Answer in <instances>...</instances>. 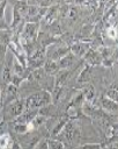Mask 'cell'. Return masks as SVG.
<instances>
[{"instance_id": "cell-12", "label": "cell", "mask_w": 118, "mask_h": 149, "mask_svg": "<svg viewBox=\"0 0 118 149\" xmlns=\"http://www.w3.org/2000/svg\"><path fill=\"white\" fill-rule=\"evenodd\" d=\"M58 10H59V6H58V5H51V6L47 8L45 15L43 16L44 23L47 24V26H50L52 22H54V21L57 20ZM43 21H42V22H43Z\"/></svg>"}, {"instance_id": "cell-23", "label": "cell", "mask_w": 118, "mask_h": 149, "mask_svg": "<svg viewBox=\"0 0 118 149\" xmlns=\"http://www.w3.org/2000/svg\"><path fill=\"white\" fill-rule=\"evenodd\" d=\"M102 148H103L102 144H98V143H90V144L81 146V147H79L78 149H102Z\"/></svg>"}, {"instance_id": "cell-18", "label": "cell", "mask_w": 118, "mask_h": 149, "mask_svg": "<svg viewBox=\"0 0 118 149\" xmlns=\"http://www.w3.org/2000/svg\"><path fill=\"white\" fill-rule=\"evenodd\" d=\"M90 78H91V66L87 65V66L82 70V72L80 73L78 81H79V83H82V84H83V83H89Z\"/></svg>"}, {"instance_id": "cell-22", "label": "cell", "mask_w": 118, "mask_h": 149, "mask_svg": "<svg viewBox=\"0 0 118 149\" xmlns=\"http://www.w3.org/2000/svg\"><path fill=\"white\" fill-rule=\"evenodd\" d=\"M106 98L116 101L117 100V88H116V83H113L108 90H106Z\"/></svg>"}, {"instance_id": "cell-14", "label": "cell", "mask_w": 118, "mask_h": 149, "mask_svg": "<svg viewBox=\"0 0 118 149\" xmlns=\"http://www.w3.org/2000/svg\"><path fill=\"white\" fill-rule=\"evenodd\" d=\"M101 106L104 111H108L110 113H116L117 112V104L116 101L106 98V97H102L101 98Z\"/></svg>"}, {"instance_id": "cell-2", "label": "cell", "mask_w": 118, "mask_h": 149, "mask_svg": "<svg viewBox=\"0 0 118 149\" xmlns=\"http://www.w3.org/2000/svg\"><path fill=\"white\" fill-rule=\"evenodd\" d=\"M51 101H52L51 93L45 90H42L39 92L30 94L25 99V109H39L44 106L50 105Z\"/></svg>"}, {"instance_id": "cell-13", "label": "cell", "mask_w": 118, "mask_h": 149, "mask_svg": "<svg viewBox=\"0 0 118 149\" xmlns=\"http://www.w3.org/2000/svg\"><path fill=\"white\" fill-rule=\"evenodd\" d=\"M75 62H76V57H75L72 52H68L66 56H64L62 58L59 59L58 66H59V69H61V70H66V69L71 68Z\"/></svg>"}, {"instance_id": "cell-24", "label": "cell", "mask_w": 118, "mask_h": 149, "mask_svg": "<svg viewBox=\"0 0 118 149\" xmlns=\"http://www.w3.org/2000/svg\"><path fill=\"white\" fill-rule=\"evenodd\" d=\"M34 149H47V140H40Z\"/></svg>"}, {"instance_id": "cell-26", "label": "cell", "mask_w": 118, "mask_h": 149, "mask_svg": "<svg viewBox=\"0 0 118 149\" xmlns=\"http://www.w3.org/2000/svg\"><path fill=\"white\" fill-rule=\"evenodd\" d=\"M102 149H106V148H102Z\"/></svg>"}, {"instance_id": "cell-19", "label": "cell", "mask_w": 118, "mask_h": 149, "mask_svg": "<svg viewBox=\"0 0 118 149\" xmlns=\"http://www.w3.org/2000/svg\"><path fill=\"white\" fill-rule=\"evenodd\" d=\"M81 93H82L83 98H86V100H87L88 102H93V101H94L95 91H94V87H93L91 85H87V86L83 88V91H82Z\"/></svg>"}, {"instance_id": "cell-27", "label": "cell", "mask_w": 118, "mask_h": 149, "mask_svg": "<svg viewBox=\"0 0 118 149\" xmlns=\"http://www.w3.org/2000/svg\"><path fill=\"white\" fill-rule=\"evenodd\" d=\"M0 111H1V108H0Z\"/></svg>"}, {"instance_id": "cell-7", "label": "cell", "mask_w": 118, "mask_h": 149, "mask_svg": "<svg viewBox=\"0 0 118 149\" xmlns=\"http://www.w3.org/2000/svg\"><path fill=\"white\" fill-rule=\"evenodd\" d=\"M45 57H46L45 49H43V48L37 49L31 56L27 57V68L30 71L42 68L45 63Z\"/></svg>"}, {"instance_id": "cell-25", "label": "cell", "mask_w": 118, "mask_h": 149, "mask_svg": "<svg viewBox=\"0 0 118 149\" xmlns=\"http://www.w3.org/2000/svg\"><path fill=\"white\" fill-rule=\"evenodd\" d=\"M6 52H7V45H2V44H0V63L5 61Z\"/></svg>"}, {"instance_id": "cell-16", "label": "cell", "mask_w": 118, "mask_h": 149, "mask_svg": "<svg viewBox=\"0 0 118 149\" xmlns=\"http://www.w3.org/2000/svg\"><path fill=\"white\" fill-rule=\"evenodd\" d=\"M14 141L8 133H2L0 135V149H10Z\"/></svg>"}, {"instance_id": "cell-20", "label": "cell", "mask_w": 118, "mask_h": 149, "mask_svg": "<svg viewBox=\"0 0 118 149\" xmlns=\"http://www.w3.org/2000/svg\"><path fill=\"white\" fill-rule=\"evenodd\" d=\"M7 5V1H0V30L9 29L5 21V7Z\"/></svg>"}, {"instance_id": "cell-8", "label": "cell", "mask_w": 118, "mask_h": 149, "mask_svg": "<svg viewBox=\"0 0 118 149\" xmlns=\"http://www.w3.org/2000/svg\"><path fill=\"white\" fill-rule=\"evenodd\" d=\"M7 57H5L3 61V70H2V81L3 84H10V79H12V74H13V66H14V61L15 57L12 54L10 50H8L6 52Z\"/></svg>"}, {"instance_id": "cell-1", "label": "cell", "mask_w": 118, "mask_h": 149, "mask_svg": "<svg viewBox=\"0 0 118 149\" xmlns=\"http://www.w3.org/2000/svg\"><path fill=\"white\" fill-rule=\"evenodd\" d=\"M81 134V127L78 125L76 121H67V123L64 126L61 132L57 135L58 140L61 141L64 144L68 143L72 144L78 141Z\"/></svg>"}, {"instance_id": "cell-6", "label": "cell", "mask_w": 118, "mask_h": 149, "mask_svg": "<svg viewBox=\"0 0 118 149\" xmlns=\"http://www.w3.org/2000/svg\"><path fill=\"white\" fill-rule=\"evenodd\" d=\"M42 135L39 134V132H27L24 134H19L17 135V143L20 144V147L22 149H34L35 146L40 141Z\"/></svg>"}, {"instance_id": "cell-11", "label": "cell", "mask_w": 118, "mask_h": 149, "mask_svg": "<svg viewBox=\"0 0 118 149\" xmlns=\"http://www.w3.org/2000/svg\"><path fill=\"white\" fill-rule=\"evenodd\" d=\"M83 58H84V61L88 63V65H89V66L98 65V64H101V63H102V57H101V55H99L98 50L93 49V48H90V49L84 54Z\"/></svg>"}, {"instance_id": "cell-3", "label": "cell", "mask_w": 118, "mask_h": 149, "mask_svg": "<svg viewBox=\"0 0 118 149\" xmlns=\"http://www.w3.org/2000/svg\"><path fill=\"white\" fill-rule=\"evenodd\" d=\"M25 109V99H17L8 105H6L2 111V121L12 122L17 116H20Z\"/></svg>"}, {"instance_id": "cell-5", "label": "cell", "mask_w": 118, "mask_h": 149, "mask_svg": "<svg viewBox=\"0 0 118 149\" xmlns=\"http://www.w3.org/2000/svg\"><path fill=\"white\" fill-rule=\"evenodd\" d=\"M19 87L13 84H2L0 86V108L2 109L6 105L19 99Z\"/></svg>"}, {"instance_id": "cell-9", "label": "cell", "mask_w": 118, "mask_h": 149, "mask_svg": "<svg viewBox=\"0 0 118 149\" xmlns=\"http://www.w3.org/2000/svg\"><path fill=\"white\" fill-rule=\"evenodd\" d=\"M68 52H71L69 47H57V45H50L45 49V55L51 61H59L64 56H66Z\"/></svg>"}, {"instance_id": "cell-10", "label": "cell", "mask_w": 118, "mask_h": 149, "mask_svg": "<svg viewBox=\"0 0 118 149\" xmlns=\"http://www.w3.org/2000/svg\"><path fill=\"white\" fill-rule=\"evenodd\" d=\"M90 44L88 42H76L74 44H72L69 47L71 52L75 56V57H83L84 54L90 49Z\"/></svg>"}, {"instance_id": "cell-4", "label": "cell", "mask_w": 118, "mask_h": 149, "mask_svg": "<svg viewBox=\"0 0 118 149\" xmlns=\"http://www.w3.org/2000/svg\"><path fill=\"white\" fill-rule=\"evenodd\" d=\"M38 22H25L20 34L19 41L21 44H34L38 35Z\"/></svg>"}, {"instance_id": "cell-17", "label": "cell", "mask_w": 118, "mask_h": 149, "mask_svg": "<svg viewBox=\"0 0 118 149\" xmlns=\"http://www.w3.org/2000/svg\"><path fill=\"white\" fill-rule=\"evenodd\" d=\"M13 34H14V31L10 29L0 30V44L8 47V44L10 43V41L13 38Z\"/></svg>"}, {"instance_id": "cell-21", "label": "cell", "mask_w": 118, "mask_h": 149, "mask_svg": "<svg viewBox=\"0 0 118 149\" xmlns=\"http://www.w3.org/2000/svg\"><path fill=\"white\" fill-rule=\"evenodd\" d=\"M47 149H66L65 144L56 139H49L47 140Z\"/></svg>"}, {"instance_id": "cell-15", "label": "cell", "mask_w": 118, "mask_h": 149, "mask_svg": "<svg viewBox=\"0 0 118 149\" xmlns=\"http://www.w3.org/2000/svg\"><path fill=\"white\" fill-rule=\"evenodd\" d=\"M43 70L45 71L46 74L52 76V74H54L56 72H58L59 66H58V63H57L56 61L47 59V61H45V63H44V69H43Z\"/></svg>"}]
</instances>
